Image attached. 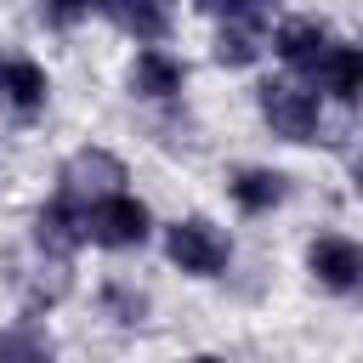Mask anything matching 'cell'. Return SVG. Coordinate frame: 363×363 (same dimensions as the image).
<instances>
[{"label": "cell", "instance_id": "6da1fadb", "mask_svg": "<svg viewBox=\"0 0 363 363\" xmlns=\"http://www.w3.org/2000/svg\"><path fill=\"white\" fill-rule=\"evenodd\" d=\"M108 193H125V164L113 159V153H102V147H85V153H74L68 164H62V176H57V199H68V204H96V199H108Z\"/></svg>", "mask_w": 363, "mask_h": 363}, {"label": "cell", "instance_id": "7a4b0ae2", "mask_svg": "<svg viewBox=\"0 0 363 363\" xmlns=\"http://www.w3.org/2000/svg\"><path fill=\"white\" fill-rule=\"evenodd\" d=\"M164 255H170L182 272H193V278H216L233 250H227V238H221L204 216H187V221H176V227L164 233Z\"/></svg>", "mask_w": 363, "mask_h": 363}, {"label": "cell", "instance_id": "3957f363", "mask_svg": "<svg viewBox=\"0 0 363 363\" xmlns=\"http://www.w3.org/2000/svg\"><path fill=\"white\" fill-rule=\"evenodd\" d=\"M85 238L102 250H136L147 238V210L125 193H108V199L85 204Z\"/></svg>", "mask_w": 363, "mask_h": 363}, {"label": "cell", "instance_id": "277c9868", "mask_svg": "<svg viewBox=\"0 0 363 363\" xmlns=\"http://www.w3.org/2000/svg\"><path fill=\"white\" fill-rule=\"evenodd\" d=\"M261 113L284 142H312V130H318V96L289 85V79H267L261 85Z\"/></svg>", "mask_w": 363, "mask_h": 363}, {"label": "cell", "instance_id": "5b68a950", "mask_svg": "<svg viewBox=\"0 0 363 363\" xmlns=\"http://www.w3.org/2000/svg\"><path fill=\"white\" fill-rule=\"evenodd\" d=\"M306 267L323 289H363V244H352V238H335V233L312 238Z\"/></svg>", "mask_w": 363, "mask_h": 363}, {"label": "cell", "instance_id": "8992f818", "mask_svg": "<svg viewBox=\"0 0 363 363\" xmlns=\"http://www.w3.org/2000/svg\"><path fill=\"white\" fill-rule=\"evenodd\" d=\"M329 45H335V40H329V28H323L318 17H289V23L272 34V51H278L289 68H301V74H312Z\"/></svg>", "mask_w": 363, "mask_h": 363}, {"label": "cell", "instance_id": "52a82bcc", "mask_svg": "<svg viewBox=\"0 0 363 363\" xmlns=\"http://www.w3.org/2000/svg\"><path fill=\"white\" fill-rule=\"evenodd\" d=\"M45 68L40 62H28V57H6L0 62V102L11 108V113H23V119H34L40 108H45Z\"/></svg>", "mask_w": 363, "mask_h": 363}, {"label": "cell", "instance_id": "ba28073f", "mask_svg": "<svg viewBox=\"0 0 363 363\" xmlns=\"http://www.w3.org/2000/svg\"><path fill=\"white\" fill-rule=\"evenodd\" d=\"M34 238H40V250H45V255H68L74 244H85V210H79V204H68V199L45 204V210L34 216Z\"/></svg>", "mask_w": 363, "mask_h": 363}, {"label": "cell", "instance_id": "9c48e42d", "mask_svg": "<svg viewBox=\"0 0 363 363\" xmlns=\"http://www.w3.org/2000/svg\"><path fill=\"white\" fill-rule=\"evenodd\" d=\"M312 79L323 91H335L340 102H363V45H329L323 62L312 68Z\"/></svg>", "mask_w": 363, "mask_h": 363}, {"label": "cell", "instance_id": "30bf717a", "mask_svg": "<svg viewBox=\"0 0 363 363\" xmlns=\"http://www.w3.org/2000/svg\"><path fill=\"white\" fill-rule=\"evenodd\" d=\"M130 91L136 96H153V102L176 96L182 91V62L170 51H159V45H142L136 51V68H130Z\"/></svg>", "mask_w": 363, "mask_h": 363}, {"label": "cell", "instance_id": "8fae6325", "mask_svg": "<svg viewBox=\"0 0 363 363\" xmlns=\"http://www.w3.org/2000/svg\"><path fill=\"white\" fill-rule=\"evenodd\" d=\"M102 17H113L125 34H136V40H164L170 34V6L164 0H108V11Z\"/></svg>", "mask_w": 363, "mask_h": 363}, {"label": "cell", "instance_id": "7c38bea8", "mask_svg": "<svg viewBox=\"0 0 363 363\" xmlns=\"http://www.w3.org/2000/svg\"><path fill=\"white\" fill-rule=\"evenodd\" d=\"M255 57H261V17H227V28L216 34V62L250 68Z\"/></svg>", "mask_w": 363, "mask_h": 363}, {"label": "cell", "instance_id": "4fadbf2b", "mask_svg": "<svg viewBox=\"0 0 363 363\" xmlns=\"http://www.w3.org/2000/svg\"><path fill=\"white\" fill-rule=\"evenodd\" d=\"M227 187H233L238 210H250V216H261V210L284 204V193H289V182H284L278 170H238V176H233Z\"/></svg>", "mask_w": 363, "mask_h": 363}, {"label": "cell", "instance_id": "5bb4252c", "mask_svg": "<svg viewBox=\"0 0 363 363\" xmlns=\"http://www.w3.org/2000/svg\"><path fill=\"white\" fill-rule=\"evenodd\" d=\"M0 363H51V340H45L34 323L0 329Z\"/></svg>", "mask_w": 363, "mask_h": 363}, {"label": "cell", "instance_id": "9a60e30c", "mask_svg": "<svg viewBox=\"0 0 363 363\" xmlns=\"http://www.w3.org/2000/svg\"><path fill=\"white\" fill-rule=\"evenodd\" d=\"M40 278H28V306H51V301H62L68 295V261L62 255H51L45 267H34Z\"/></svg>", "mask_w": 363, "mask_h": 363}, {"label": "cell", "instance_id": "2e32d148", "mask_svg": "<svg viewBox=\"0 0 363 363\" xmlns=\"http://www.w3.org/2000/svg\"><path fill=\"white\" fill-rule=\"evenodd\" d=\"M102 306H108L119 323H142V312H147V301H142V295H130L125 284H108V289H102Z\"/></svg>", "mask_w": 363, "mask_h": 363}, {"label": "cell", "instance_id": "e0dca14e", "mask_svg": "<svg viewBox=\"0 0 363 363\" xmlns=\"http://www.w3.org/2000/svg\"><path fill=\"white\" fill-rule=\"evenodd\" d=\"M91 11H96L91 0H40V17H45V23H57V28H74V23H79V17H91Z\"/></svg>", "mask_w": 363, "mask_h": 363}, {"label": "cell", "instance_id": "ac0fdd59", "mask_svg": "<svg viewBox=\"0 0 363 363\" xmlns=\"http://www.w3.org/2000/svg\"><path fill=\"white\" fill-rule=\"evenodd\" d=\"M199 11H227V17H261L267 0H193Z\"/></svg>", "mask_w": 363, "mask_h": 363}, {"label": "cell", "instance_id": "d6986e66", "mask_svg": "<svg viewBox=\"0 0 363 363\" xmlns=\"http://www.w3.org/2000/svg\"><path fill=\"white\" fill-rule=\"evenodd\" d=\"M193 363H221V357H193Z\"/></svg>", "mask_w": 363, "mask_h": 363}, {"label": "cell", "instance_id": "ffe728a7", "mask_svg": "<svg viewBox=\"0 0 363 363\" xmlns=\"http://www.w3.org/2000/svg\"><path fill=\"white\" fill-rule=\"evenodd\" d=\"M357 193H363V164H357Z\"/></svg>", "mask_w": 363, "mask_h": 363}]
</instances>
